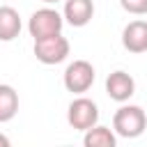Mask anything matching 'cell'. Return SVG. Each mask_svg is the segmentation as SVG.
Wrapping results in <instances>:
<instances>
[{"mask_svg":"<svg viewBox=\"0 0 147 147\" xmlns=\"http://www.w3.org/2000/svg\"><path fill=\"white\" fill-rule=\"evenodd\" d=\"M133 92H136V80H133L126 71L117 69V71H113V74L106 78V94H108L113 101L124 103V101H129V99L133 96Z\"/></svg>","mask_w":147,"mask_h":147,"instance_id":"cell-6","label":"cell"},{"mask_svg":"<svg viewBox=\"0 0 147 147\" xmlns=\"http://www.w3.org/2000/svg\"><path fill=\"white\" fill-rule=\"evenodd\" d=\"M18 113V94L11 85H0V124L14 119Z\"/></svg>","mask_w":147,"mask_h":147,"instance_id":"cell-11","label":"cell"},{"mask_svg":"<svg viewBox=\"0 0 147 147\" xmlns=\"http://www.w3.org/2000/svg\"><path fill=\"white\" fill-rule=\"evenodd\" d=\"M64 87L74 94H83L92 87L94 83V67L87 60H74L67 69H64Z\"/></svg>","mask_w":147,"mask_h":147,"instance_id":"cell-5","label":"cell"},{"mask_svg":"<svg viewBox=\"0 0 147 147\" xmlns=\"http://www.w3.org/2000/svg\"><path fill=\"white\" fill-rule=\"evenodd\" d=\"M122 46L129 53H145L147 51V21H131L122 30Z\"/></svg>","mask_w":147,"mask_h":147,"instance_id":"cell-8","label":"cell"},{"mask_svg":"<svg viewBox=\"0 0 147 147\" xmlns=\"http://www.w3.org/2000/svg\"><path fill=\"white\" fill-rule=\"evenodd\" d=\"M64 21L74 28H83L94 16V2L92 0H64Z\"/></svg>","mask_w":147,"mask_h":147,"instance_id":"cell-7","label":"cell"},{"mask_svg":"<svg viewBox=\"0 0 147 147\" xmlns=\"http://www.w3.org/2000/svg\"><path fill=\"white\" fill-rule=\"evenodd\" d=\"M67 55H69V41L67 37H62V32L34 39V57L41 64H60L67 60Z\"/></svg>","mask_w":147,"mask_h":147,"instance_id":"cell-2","label":"cell"},{"mask_svg":"<svg viewBox=\"0 0 147 147\" xmlns=\"http://www.w3.org/2000/svg\"><path fill=\"white\" fill-rule=\"evenodd\" d=\"M83 142H85V147H115L117 145V136H115V129L94 124L92 129L85 131Z\"/></svg>","mask_w":147,"mask_h":147,"instance_id":"cell-10","label":"cell"},{"mask_svg":"<svg viewBox=\"0 0 147 147\" xmlns=\"http://www.w3.org/2000/svg\"><path fill=\"white\" fill-rule=\"evenodd\" d=\"M0 147H9V138L0 133Z\"/></svg>","mask_w":147,"mask_h":147,"instance_id":"cell-13","label":"cell"},{"mask_svg":"<svg viewBox=\"0 0 147 147\" xmlns=\"http://www.w3.org/2000/svg\"><path fill=\"white\" fill-rule=\"evenodd\" d=\"M147 126V115L140 106H122L113 115V129L122 138H138Z\"/></svg>","mask_w":147,"mask_h":147,"instance_id":"cell-1","label":"cell"},{"mask_svg":"<svg viewBox=\"0 0 147 147\" xmlns=\"http://www.w3.org/2000/svg\"><path fill=\"white\" fill-rule=\"evenodd\" d=\"M62 25H64V16L57 9H51V7L37 9L28 21V30L34 39L57 34V32H62Z\"/></svg>","mask_w":147,"mask_h":147,"instance_id":"cell-3","label":"cell"},{"mask_svg":"<svg viewBox=\"0 0 147 147\" xmlns=\"http://www.w3.org/2000/svg\"><path fill=\"white\" fill-rule=\"evenodd\" d=\"M67 122L71 124V129H78V131H87L92 129L96 122H99V108L92 99L87 96H78L69 103V110H67Z\"/></svg>","mask_w":147,"mask_h":147,"instance_id":"cell-4","label":"cell"},{"mask_svg":"<svg viewBox=\"0 0 147 147\" xmlns=\"http://www.w3.org/2000/svg\"><path fill=\"white\" fill-rule=\"evenodd\" d=\"M119 5L129 14H136V16L147 14V0H119Z\"/></svg>","mask_w":147,"mask_h":147,"instance_id":"cell-12","label":"cell"},{"mask_svg":"<svg viewBox=\"0 0 147 147\" xmlns=\"http://www.w3.org/2000/svg\"><path fill=\"white\" fill-rule=\"evenodd\" d=\"M41 2H46V5H53V2H60V0H41Z\"/></svg>","mask_w":147,"mask_h":147,"instance_id":"cell-14","label":"cell"},{"mask_svg":"<svg viewBox=\"0 0 147 147\" xmlns=\"http://www.w3.org/2000/svg\"><path fill=\"white\" fill-rule=\"evenodd\" d=\"M21 34V16L14 7H0V41H11Z\"/></svg>","mask_w":147,"mask_h":147,"instance_id":"cell-9","label":"cell"}]
</instances>
